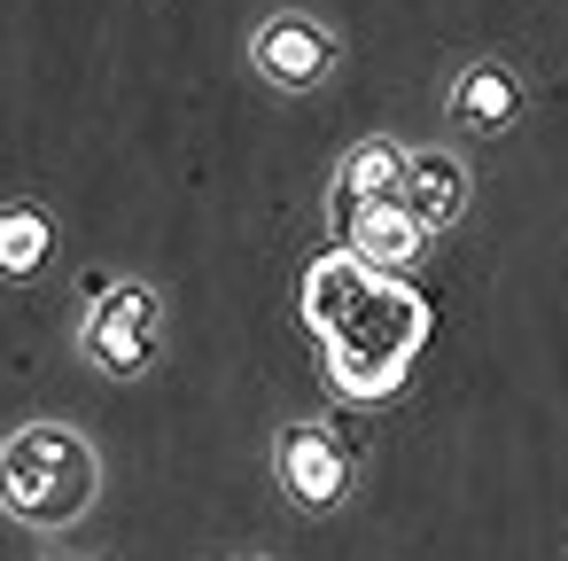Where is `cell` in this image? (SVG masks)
I'll return each mask as SVG.
<instances>
[{
  "instance_id": "obj_7",
  "label": "cell",
  "mask_w": 568,
  "mask_h": 561,
  "mask_svg": "<svg viewBox=\"0 0 568 561\" xmlns=\"http://www.w3.org/2000/svg\"><path fill=\"white\" fill-rule=\"evenodd\" d=\"M397 196L428 219V227H444L452 211H459V196H467V172L444 157V149H420V157H405V172H397Z\"/></svg>"
},
{
  "instance_id": "obj_8",
  "label": "cell",
  "mask_w": 568,
  "mask_h": 561,
  "mask_svg": "<svg viewBox=\"0 0 568 561\" xmlns=\"http://www.w3.org/2000/svg\"><path fill=\"white\" fill-rule=\"evenodd\" d=\"M514 110H521V87H514L498 63H475V71H459V87H452V118H459L467 133H498Z\"/></svg>"
},
{
  "instance_id": "obj_2",
  "label": "cell",
  "mask_w": 568,
  "mask_h": 561,
  "mask_svg": "<svg viewBox=\"0 0 568 561\" xmlns=\"http://www.w3.org/2000/svg\"><path fill=\"white\" fill-rule=\"evenodd\" d=\"M149 343H156V289L118 281L110 297L87 304V359H94V367L141 374V367H149Z\"/></svg>"
},
{
  "instance_id": "obj_1",
  "label": "cell",
  "mask_w": 568,
  "mask_h": 561,
  "mask_svg": "<svg viewBox=\"0 0 568 561\" xmlns=\"http://www.w3.org/2000/svg\"><path fill=\"white\" fill-rule=\"evenodd\" d=\"M94 499V452L87 437L40 421V429H17L0 444V507L17 522H40V530H63L71 514H87Z\"/></svg>"
},
{
  "instance_id": "obj_6",
  "label": "cell",
  "mask_w": 568,
  "mask_h": 561,
  "mask_svg": "<svg viewBox=\"0 0 568 561\" xmlns=\"http://www.w3.org/2000/svg\"><path fill=\"white\" fill-rule=\"evenodd\" d=\"M327 63H335V40L312 17H273L257 32V71L273 87H312V79H327Z\"/></svg>"
},
{
  "instance_id": "obj_4",
  "label": "cell",
  "mask_w": 568,
  "mask_h": 561,
  "mask_svg": "<svg viewBox=\"0 0 568 561\" xmlns=\"http://www.w3.org/2000/svg\"><path fill=\"white\" fill-rule=\"evenodd\" d=\"M374 281H382V266H366L351 242H343V250H327V258L304 273V297H296V304H304V328L327 343V335H335V328L374 297Z\"/></svg>"
},
{
  "instance_id": "obj_11",
  "label": "cell",
  "mask_w": 568,
  "mask_h": 561,
  "mask_svg": "<svg viewBox=\"0 0 568 561\" xmlns=\"http://www.w3.org/2000/svg\"><path fill=\"white\" fill-rule=\"evenodd\" d=\"M397 172H405L397 141H358L343 157V188H358V196H397Z\"/></svg>"
},
{
  "instance_id": "obj_3",
  "label": "cell",
  "mask_w": 568,
  "mask_h": 561,
  "mask_svg": "<svg viewBox=\"0 0 568 561\" xmlns=\"http://www.w3.org/2000/svg\"><path fill=\"white\" fill-rule=\"evenodd\" d=\"M351 444L335 437V429H288L281 437V452H273V468H281V483H288V499H304V507H335L343 499V483H351Z\"/></svg>"
},
{
  "instance_id": "obj_9",
  "label": "cell",
  "mask_w": 568,
  "mask_h": 561,
  "mask_svg": "<svg viewBox=\"0 0 568 561\" xmlns=\"http://www.w3.org/2000/svg\"><path fill=\"white\" fill-rule=\"evenodd\" d=\"M48 250H55V227H48L40 203H9V211H0V273H40Z\"/></svg>"
},
{
  "instance_id": "obj_10",
  "label": "cell",
  "mask_w": 568,
  "mask_h": 561,
  "mask_svg": "<svg viewBox=\"0 0 568 561\" xmlns=\"http://www.w3.org/2000/svg\"><path fill=\"white\" fill-rule=\"evenodd\" d=\"M405 374H413V359H358V351H327V382H335L351 405H374V398H389Z\"/></svg>"
},
{
  "instance_id": "obj_5",
  "label": "cell",
  "mask_w": 568,
  "mask_h": 561,
  "mask_svg": "<svg viewBox=\"0 0 568 561\" xmlns=\"http://www.w3.org/2000/svg\"><path fill=\"white\" fill-rule=\"evenodd\" d=\"M351 250H358L366 266H382V273H405V266H420V250H428V219H420L405 196H374L366 219L351 227Z\"/></svg>"
},
{
  "instance_id": "obj_12",
  "label": "cell",
  "mask_w": 568,
  "mask_h": 561,
  "mask_svg": "<svg viewBox=\"0 0 568 561\" xmlns=\"http://www.w3.org/2000/svg\"><path fill=\"white\" fill-rule=\"evenodd\" d=\"M366 203H374V196H358V188H343V180H335V196H327V219H335V234H343V242H351V227L366 219Z\"/></svg>"
},
{
  "instance_id": "obj_13",
  "label": "cell",
  "mask_w": 568,
  "mask_h": 561,
  "mask_svg": "<svg viewBox=\"0 0 568 561\" xmlns=\"http://www.w3.org/2000/svg\"><path fill=\"white\" fill-rule=\"evenodd\" d=\"M335 437H343V444L358 452V444H366V421H358V413H335Z\"/></svg>"
}]
</instances>
